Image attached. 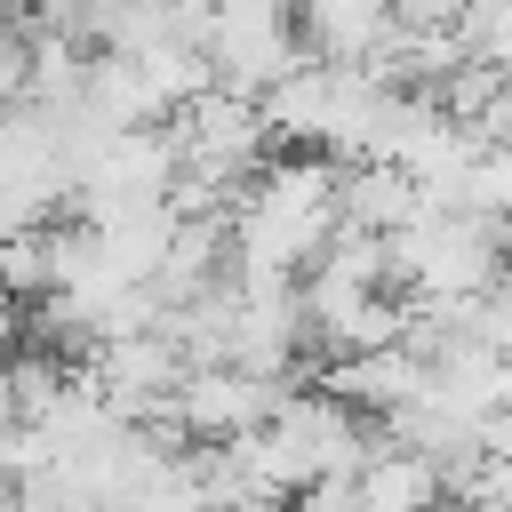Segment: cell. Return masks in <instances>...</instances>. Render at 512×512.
I'll return each instance as SVG.
<instances>
[{
  "label": "cell",
  "mask_w": 512,
  "mask_h": 512,
  "mask_svg": "<svg viewBox=\"0 0 512 512\" xmlns=\"http://www.w3.org/2000/svg\"><path fill=\"white\" fill-rule=\"evenodd\" d=\"M480 456H512V408H496L488 424H480V440H472Z\"/></svg>",
  "instance_id": "cell-8"
},
{
  "label": "cell",
  "mask_w": 512,
  "mask_h": 512,
  "mask_svg": "<svg viewBox=\"0 0 512 512\" xmlns=\"http://www.w3.org/2000/svg\"><path fill=\"white\" fill-rule=\"evenodd\" d=\"M208 64H216L224 88L272 96L288 72L312 64L304 8L296 0H216V16H208Z\"/></svg>",
  "instance_id": "cell-2"
},
{
  "label": "cell",
  "mask_w": 512,
  "mask_h": 512,
  "mask_svg": "<svg viewBox=\"0 0 512 512\" xmlns=\"http://www.w3.org/2000/svg\"><path fill=\"white\" fill-rule=\"evenodd\" d=\"M288 392H296L288 376H256V368H192L184 392H176V408H168V440H200V448L240 440V432L272 424Z\"/></svg>",
  "instance_id": "cell-3"
},
{
  "label": "cell",
  "mask_w": 512,
  "mask_h": 512,
  "mask_svg": "<svg viewBox=\"0 0 512 512\" xmlns=\"http://www.w3.org/2000/svg\"><path fill=\"white\" fill-rule=\"evenodd\" d=\"M296 8H304V40L320 64L376 72L400 40V0H296Z\"/></svg>",
  "instance_id": "cell-5"
},
{
  "label": "cell",
  "mask_w": 512,
  "mask_h": 512,
  "mask_svg": "<svg viewBox=\"0 0 512 512\" xmlns=\"http://www.w3.org/2000/svg\"><path fill=\"white\" fill-rule=\"evenodd\" d=\"M320 392H336V400H352L368 424H384L392 408H408L424 384H432V360L416 352V344H392V352H352V360H320V376H312Z\"/></svg>",
  "instance_id": "cell-4"
},
{
  "label": "cell",
  "mask_w": 512,
  "mask_h": 512,
  "mask_svg": "<svg viewBox=\"0 0 512 512\" xmlns=\"http://www.w3.org/2000/svg\"><path fill=\"white\" fill-rule=\"evenodd\" d=\"M472 0H400V24L408 32H464Z\"/></svg>",
  "instance_id": "cell-7"
},
{
  "label": "cell",
  "mask_w": 512,
  "mask_h": 512,
  "mask_svg": "<svg viewBox=\"0 0 512 512\" xmlns=\"http://www.w3.org/2000/svg\"><path fill=\"white\" fill-rule=\"evenodd\" d=\"M448 504V464L424 448H376L360 464V512H440Z\"/></svg>",
  "instance_id": "cell-6"
},
{
  "label": "cell",
  "mask_w": 512,
  "mask_h": 512,
  "mask_svg": "<svg viewBox=\"0 0 512 512\" xmlns=\"http://www.w3.org/2000/svg\"><path fill=\"white\" fill-rule=\"evenodd\" d=\"M344 240V168L320 152H280L232 200V280H304Z\"/></svg>",
  "instance_id": "cell-1"
}]
</instances>
